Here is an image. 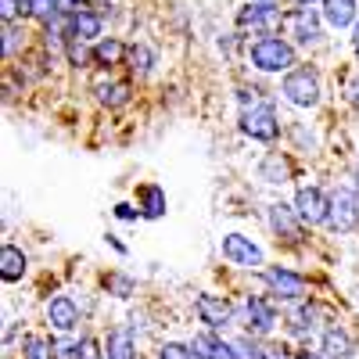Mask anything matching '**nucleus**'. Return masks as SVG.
<instances>
[{
  "label": "nucleus",
  "instance_id": "obj_34",
  "mask_svg": "<svg viewBox=\"0 0 359 359\" xmlns=\"http://www.w3.org/2000/svg\"><path fill=\"white\" fill-rule=\"evenodd\" d=\"M0 15H4V22H15V15H18V0H0Z\"/></svg>",
  "mask_w": 359,
  "mask_h": 359
},
{
  "label": "nucleus",
  "instance_id": "obj_5",
  "mask_svg": "<svg viewBox=\"0 0 359 359\" xmlns=\"http://www.w3.org/2000/svg\"><path fill=\"white\" fill-rule=\"evenodd\" d=\"M241 130L252 137V140H262V144H273L280 137V123H277V111L273 104H252L241 118Z\"/></svg>",
  "mask_w": 359,
  "mask_h": 359
},
{
  "label": "nucleus",
  "instance_id": "obj_42",
  "mask_svg": "<svg viewBox=\"0 0 359 359\" xmlns=\"http://www.w3.org/2000/svg\"><path fill=\"white\" fill-rule=\"evenodd\" d=\"M355 302H359V287H355Z\"/></svg>",
  "mask_w": 359,
  "mask_h": 359
},
{
  "label": "nucleus",
  "instance_id": "obj_20",
  "mask_svg": "<svg viewBox=\"0 0 359 359\" xmlns=\"http://www.w3.org/2000/svg\"><path fill=\"white\" fill-rule=\"evenodd\" d=\"M140 216L144 219H162L165 216V191L158 184H147L140 191Z\"/></svg>",
  "mask_w": 359,
  "mask_h": 359
},
{
  "label": "nucleus",
  "instance_id": "obj_18",
  "mask_svg": "<svg viewBox=\"0 0 359 359\" xmlns=\"http://www.w3.org/2000/svg\"><path fill=\"white\" fill-rule=\"evenodd\" d=\"M101 15H94V11H72V40H97L101 36Z\"/></svg>",
  "mask_w": 359,
  "mask_h": 359
},
{
  "label": "nucleus",
  "instance_id": "obj_21",
  "mask_svg": "<svg viewBox=\"0 0 359 359\" xmlns=\"http://www.w3.org/2000/svg\"><path fill=\"white\" fill-rule=\"evenodd\" d=\"M97 101L104 108H123L130 104V83H97Z\"/></svg>",
  "mask_w": 359,
  "mask_h": 359
},
{
  "label": "nucleus",
  "instance_id": "obj_35",
  "mask_svg": "<svg viewBox=\"0 0 359 359\" xmlns=\"http://www.w3.org/2000/svg\"><path fill=\"white\" fill-rule=\"evenodd\" d=\"M111 284H115V291H118V298H126V294L133 291V284H130L126 277H111Z\"/></svg>",
  "mask_w": 359,
  "mask_h": 359
},
{
  "label": "nucleus",
  "instance_id": "obj_30",
  "mask_svg": "<svg viewBox=\"0 0 359 359\" xmlns=\"http://www.w3.org/2000/svg\"><path fill=\"white\" fill-rule=\"evenodd\" d=\"M15 47H18V29H15V22H4V54L11 57Z\"/></svg>",
  "mask_w": 359,
  "mask_h": 359
},
{
  "label": "nucleus",
  "instance_id": "obj_31",
  "mask_svg": "<svg viewBox=\"0 0 359 359\" xmlns=\"http://www.w3.org/2000/svg\"><path fill=\"white\" fill-rule=\"evenodd\" d=\"M345 97H348V104H355V108H359V72L345 83Z\"/></svg>",
  "mask_w": 359,
  "mask_h": 359
},
{
  "label": "nucleus",
  "instance_id": "obj_13",
  "mask_svg": "<svg viewBox=\"0 0 359 359\" xmlns=\"http://www.w3.org/2000/svg\"><path fill=\"white\" fill-rule=\"evenodd\" d=\"M47 323L54 327V331H62V334L76 331L79 309H76V302H72L69 294H57V298H50V302H47Z\"/></svg>",
  "mask_w": 359,
  "mask_h": 359
},
{
  "label": "nucleus",
  "instance_id": "obj_14",
  "mask_svg": "<svg viewBox=\"0 0 359 359\" xmlns=\"http://www.w3.org/2000/svg\"><path fill=\"white\" fill-rule=\"evenodd\" d=\"M191 352H194V359H237L233 345L219 341V338H216L212 331H205V334H194V338H191Z\"/></svg>",
  "mask_w": 359,
  "mask_h": 359
},
{
  "label": "nucleus",
  "instance_id": "obj_4",
  "mask_svg": "<svg viewBox=\"0 0 359 359\" xmlns=\"http://www.w3.org/2000/svg\"><path fill=\"white\" fill-rule=\"evenodd\" d=\"M280 94L294 108H316L320 104V79L313 69H291L280 83Z\"/></svg>",
  "mask_w": 359,
  "mask_h": 359
},
{
  "label": "nucleus",
  "instance_id": "obj_16",
  "mask_svg": "<svg viewBox=\"0 0 359 359\" xmlns=\"http://www.w3.org/2000/svg\"><path fill=\"white\" fill-rule=\"evenodd\" d=\"M104 359H137V341L130 327H115L104 341Z\"/></svg>",
  "mask_w": 359,
  "mask_h": 359
},
{
  "label": "nucleus",
  "instance_id": "obj_23",
  "mask_svg": "<svg viewBox=\"0 0 359 359\" xmlns=\"http://www.w3.org/2000/svg\"><path fill=\"white\" fill-rule=\"evenodd\" d=\"M262 180L266 184H287V176H291V165H287V158H280V155H269L266 162H262Z\"/></svg>",
  "mask_w": 359,
  "mask_h": 359
},
{
  "label": "nucleus",
  "instance_id": "obj_40",
  "mask_svg": "<svg viewBox=\"0 0 359 359\" xmlns=\"http://www.w3.org/2000/svg\"><path fill=\"white\" fill-rule=\"evenodd\" d=\"M352 43H355V50H359V22H355V36H352Z\"/></svg>",
  "mask_w": 359,
  "mask_h": 359
},
{
  "label": "nucleus",
  "instance_id": "obj_33",
  "mask_svg": "<svg viewBox=\"0 0 359 359\" xmlns=\"http://www.w3.org/2000/svg\"><path fill=\"white\" fill-rule=\"evenodd\" d=\"M79 359H104V352L97 348V341H90V338H86V341H83V352H79Z\"/></svg>",
  "mask_w": 359,
  "mask_h": 359
},
{
  "label": "nucleus",
  "instance_id": "obj_15",
  "mask_svg": "<svg viewBox=\"0 0 359 359\" xmlns=\"http://www.w3.org/2000/svg\"><path fill=\"white\" fill-rule=\"evenodd\" d=\"M320 352L327 355V359H352V338H348V331H341V327H327L323 331V338H320Z\"/></svg>",
  "mask_w": 359,
  "mask_h": 359
},
{
  "label": "nucleus",
  "instance_id": "obj_41",
  "mask_svg": "<svg viewBox=\"0 0 359 359\" xmlns=\"http://www.w3.org/2000/svg\"><path fill=\"white\" fill-rule=\"evenodd\" d=\"M355 194H359V165H355Z\"/></svg>",
  "mask_w": 359,
  "mask_h": 359
},
{
  "label": "nucleus",
  "instance_id": "obj_32",
  "mask_svg": "<svg viewBox=\"0 0 359 359\" xmlns=\"http://www.w3.org/2000/svg\"><path fill=\"white\" fill-rule=\"evenodd\" d=\"M115 216L126 219V223H133V219H140V208H133V205H115Z\"/></svg>",
  "mask_w": 359,
  "mask_h": 359
},
{
  "label": "nucleus",
  "instance_id": "obj_38",
  "mask_svg": "<svg viewBox=\"0 0 359 359\" xmlns=\"http://www.w3.org/2000/svg\"><path fill=\"white\" fill-rule=\"evenodd\" d=\"M298 359H327V355H323V352H302Z\"/></svg>",
  "mask_w": 359,
  "mask_h": 359
},
{
  "label": "nucleus",
  "instance_id": "obj_26",
  "mask_svg": "<svg viewBox=\"0 0 359 359\" xmlns=\"http://www.w3.org/2000/svg\"><path fill=\"white\" fill-rule=\"evenodd\" d=\"M233 352H237V359H273L259 341H255V334H245V338H237L233 341Z\"/></svg>",
  "mask_w": 359,
  "mask_h": 359
},
{
  "label": "nucleus",
  "instance_id": "obj_25",
  "mask_svg": "<svg viewBox=\"0 0 359 359\" xmlns=\"http://www.w3.org/2000/svg\"><path fill=\"white\" fill-rule=\"evenodd\" d=\"M126 54H130V50L118 43V40H101V43L94 47V62H101V65H118Z\"/></svg>",
  "mask_w": 359,
  "mask_h": 359
},
{
  "label": "nucleus",
  "instance_id": "obj_7",
  "mask_svg": "<svg viewBox=\"0 0 359 359\" xmlns=\"http://www.w3.org/2000/svg\"><path fill=\"white\" fill-rule=\"evenodd\" d=\"M266 284L273 287V294L280 298V302H302L306 298V280L298 273H291V269H284V266H269Z\"/></svg>",
  "mask_w": 359,
  "mask_h": 359
},
{
  "label": "nucleus",
  "instance_id": "obj_28",
  "mask_svg": "<svg viewBox=\"0 0 359 359\" xmlns=\"http://www.w3.org/2000/svg\"><path fill=\"white\" fill-rule=\"evenodd\" d=\"M50 352H54V359H79L83 341H76V338H57V341L50 345Z\"/></svg>",
  "mask_w": 359,
  "mask_h": 359
},
{
  "label": "nucleus",
  "instance_id": "obj_22",
  "mask_svg": "<svg viewBox=\"0 0 359 359\" xmlns=\"http://www.w3.org/2000/svg\"><path fill=\"white\" fill-rule=\"evenodd\" d=\"M287 327H291V334H298V338L313 334V327H316V309L298 302V309H291V313H287Z\"/></svg>",
  "mask_w": 359,
  "mask_h": 359
},
{
  "label": "nucleus",
  "instance_id": "obj_2",
  "mask_svg": "<svg viewBox=\"0 0 359 359\" xmlns=\"http://www.w3.org/2000/svg\"><path fill=\"white\" fill-rule=\"evenodd\" d=\"M327 226L334 233H352L359 226V194L348 187H338L327 194Z\"/></svg>",
  "mask_w": 359,
  "mask_h": 359
},
{
  "label": "nucleus",
  "instance_id": "obj_6",
  "mask_svg": "<svg viewBox=\"0 0 359 359\" xmlns=\"http://www.w3.org/2000/svg\"><path fill=\"white\" fill-rule=\"evenodd\" d=\"M194 309H198V316H201V323L208 327V331H219V327L233 323V306L223 294H198Z\"/></svg>",
  "mask_w": 359,
  "mask_h": 359
},
{
  "label": "nucleus",
  "instance_id": "obj_27",
  "mask_svg": "<svg viewBox=\"0 0 359 359\" xmlns=\"http://www.w3.org/2000/svg\"><path fill=\"white\" fill-rule=\"evenodd\" d=\"M22 359H54V352H50V345H47L43 338L29 334V338L22 341Z\"/></svg>",
  "mask_w": 359,
  "mask_h": 359
},
{
  "label": "nucleus",
  "instance_id": "obj_17",
  "mask_svg": "<svg viewBox=\"0 0 359 359\" xmlns=\"http://www.w3.org/2000/svg\"><path fill=\"white\" fill-rule=\"evenodd\" d=\"M323 22L331 29H345L355 22V0H323Z\"/></svg>",
  "mask_w": 359,
  "mask_h": 359
},
{
  "label": "nucleus",
  "instance_id": "obj_1",
  "mask_svg": "<svg viewBox=\"0 0 359 359\" xmlns=\"http://www.w3.org/2000/svg\"><path fill=\"white\" fill-rule=\"evenodd\" d=\"M248 57H252V65H255L259 72H291V65H294V47H291L287 40H280V36H259V40L252 43Z\"/></svg>",
  "mask_w": 359,
  "mask_h": 359
},
{
  "label": "nucleus",
  "instance_id": "obj_11",
  "mask_svg": "<svg viewBox=\"0 0 359 359\" xmlns=\"http://www.w3.org/2000/svg\"><path fill=\"white\" fill-rule=\"evenodd\" d=\"M287 29H291V36L298 40V43H320V18H316V11L313 8H294L287 18Z\"/></svg>",
  "mask_w": 359,
  "mask_h": 359
},
{
  "label": "nucleus",
  "instance_id": "obj_24",
  "mask_svg": "<svg viewBox=\"0 0 359 359\" xmlns=\"http://www.w3.org/2000/svg\"><path fill=\"white\" fill-rule=\"evenodd\" d=\"M126 57H130V69H133V72H140V76H147V72L155 69V50L147 47V43H133Z\"/></svg>",
  "mask_w": 359,
  "mask_h": 359
},
{
  "label": "nucleus",
  "instance_id": "obj_9",
  "mask_svg": "<svg viewBox=\"0 0 359 359\" xmlns=\"http://www.w3.org/2000/svg\"><path fill=\"white\" fill-rule=\"evenodd\" d=\"M223 259H230L233 266L255 269V266H262V248L252 245V237H245V233H226L223 237Z\"/></svg>",
  "mask_w": 359,
  "mask_h": 359
},
{
  "label": "nucleus",
  "instance_id": "obj_37",
  "mask_svg": "<svg viewBox=\"0 0 359 359\" xmlns=\"http://www.w3.org/2000/svg\"><path fill=\"white\" fill-rule=\"evenodd\" d=\"M287 4H291V8H313L316 0H287Z\"/></svg>",
  "mask_w": 359,
  "mask_h": 359
},
{
  "label": "nucleus",
  "instance_id": "obj_10",
  "mask_svg": "<svg viewBox=\"0 0 359 359\" xmlns=\"http://www.w3.org/2000/svg\"><path fill=\"white\" fill-rule=\"evenodd\" d=\"M245 320H248V331H252L255 338H262V334H269V331L277 327V309H273V302H266V298L248 294V302H245Z\"/></svg>",
  "mask_w": 359,
  "mask_h": 359
},
{
  "label": "nucleus",
  "instance_id": "obj_36",
  "mask_svg": "<svg viewBox=\"0 0 359 359\" xmlns=\"http://www.w3.org/2000/svg\"><path fill=\"white\" fill-rule=\"evenodd\" d=\"M69 57H72V62H76V65H83V62H86V50L79 47V40H76V43L69 47Z\"/></svg>",
  "mask_w": 359,
  "mask_h": 359
},
{
  "label": "nucleus",
  "instance_id": "obj_29",
  "mask_svg": "<svg viewBox=\"0 0 359 359\" xmlns=\"http://www.w3.org/2000/svg\"><path fill=\"white\" fill-rule=\"evenodd\" d=\"M158 359H194V352H191V345L165 341V345H162V352H158Z\"/></svg>",
  "mask_w": 359,
  "mask_h": 359
},
{
  "label": "nucleus",
  "instance_id": "obj_3",
  "mask_svg": "<svg viewBox=\"0 0 359 359\" xmlns=\"http://www.w3.org/2000/svg\"><path fill=\"white\" fill-rule=\"evenodd\" d=\"M237 25H241L245 33L252 29V33H259V36H273L284 25V11L273 4V0H255V4L237 11Z\"/></svg>",
  "mask_w": 359,
  "mask_h": 359
},
{
  "label": "nucleus",
  "instance_id": "obj_12",
  "mask_svg": "<svg viewBox=\"0 0 359 359\" xmlns=\"http://www.w3.org/2000/svg\"><path fill=\"white\" fill-rule=\"evenodd\" d=\"M266 219H269V230L284 237V241H298V233H302V219H298L294 205H269Z\"/></svg>",
  "mask_w": 359,
  "mask_h": 359
},
{
  "label": "nucleus",
  "instance_id": "obj_8",
  "mask_svg": "<svg viewBox=\"0 0 359 359\" xmlns=\"http://www.w3.org/2000/svg\"><path fill=\"white\" fill-rule=\"evenodd\" d=\"M294 212H298V219L309 223V226L327 223V194H323L320 187H298V194H294Z\"/></svg>",
  "mask_w": 359,
  "mask_h": 359
},
{
  "label": "nucleus",
  "instance_id": "obj_39",
  "mask_svg": "<svg viewBox=\"0 0 359 359\" xmlns=\"http://www.w3.org/2000/svg\"><path fill=\"white\" fill-rule=\"evenodd\" d=\"M62 4H65V8H72V4H76V8H79V4H86V0H62Z\"/></svg>",
  "mask_w": 359,
  "mask_h": 359
},
{
  "label": "nucleus",
  "instance_id": "obj_19",
  "mask_svg": "<svg viewBox=\"0 0 359 359\" xmlns=\"http://www.w3.org/2000/svg\"><path fill=\"white\" fill-rule=\"evenodd\" d=\"M22 273H25V255H22V248L4 245V248H0V277H4L8 284H15V280H22Z\"/></svg>",
  "mask_w": 359,
  "mask_h": 359
}]
</instances>
